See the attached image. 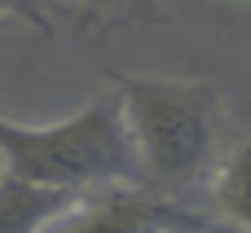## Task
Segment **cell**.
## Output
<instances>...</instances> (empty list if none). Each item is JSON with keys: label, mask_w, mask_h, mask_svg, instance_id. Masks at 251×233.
<instances>
[{"label": "cell", "mask_w": 251, "mask_h": 233, "mask_svg": "<svg viewBox=\"0 0 251 233\" xmlns=\"http://www.w3.org/2000/svg\"><path fill=\"white\" fill-rule=\"evenodd\" d=\"M115 93L141 159L150 189L176 198L194 185H212L221 145V93L212 84L168 75H119Z\"/></svg>", "instance_id": "obj_1"}, {"label": "cell", "mask_w": 251, "mask_h": 233, "mask_svg": "<svg viewBox=\"0 0 251 233\" xmlns=\"http://www.w3.org/2000/svg\"><path fill=\"white\" fill-rule=\"evenodd\" d=\"M0 141L4 172L35 185L75 194H93L106 185H146L119 93H101L84 110L53 123L0 119Z\"/></svg>", "instance_id": "obj_2"}, {"label": "cell", "mask_w": 251, "mask_h": 233, "mask_svg": "<svg viewBox=\"0 0 251 233\" xmlns=\"http://www.w3.org/2000/svg\"><path fill=\"white\" fill-rule=\"evenodd\" d=\"M168 225H199L203 229V220L185 203H176L150 185H106V189L84 194L44 233H154Z\"/></svg>", "instance_id": "obj_3"}, {"label": "cell", "mask_w": 251, "mask_h": 233, "mask_svg": "<svg viewBox=\"0 0 251 233\" xmlns=\"http://www.w3.org/2000/svg\"><path fill=\"white\" fill-rule=\"evenodd\" d=\"M79 198L84 194H75V189H53V185H35V181L4 172V181H0V233H44Z\"/></svg>", "instance_id": "obj_4"}, {"label": "cell", "mask_w": 251, "mask_h": 233, "mask_svg": "<svg viewBox=\"0 0 251 233\" xmlns=\"http://www.w3.org/2000/svg\"><path fill=\"white\" fill-rule=\"evenodd\" d=\"M207 198H212V211L225 225L251 233V137L238 141L221 159V167H216V176L207 185Z\"/></svg>", "instance_id": "obj_5"}, {"label": "cell", "mask_w": 251, "mask_h": 233, "mask_svg": "<svg viewBox=\"0 0 251 233\" xmlns=\"http://www.w3.org/2000/svg\"><path fill=\"white\" fill-rule=\"evenodd\" d=\"M0 4H4V13H13V18H22V22H31V26L49 31V13H44V0H0Z\"/></svg>", "instance_id": "obj_6"}, {"label": "cell", "mask_w": 251, "mask_h": 233, "mask_svg": "<svg viewBox=\"0 0 251 233\" xmlns=\"http://www.w3.org/2000/svg\"><path fill=\"white\" fill-rule=\"evenodd\" d=\"M154 233H199V225H168V229H154Z\"/></svg>", "instance_id": "obj_7"}, {"label": "cell", "mask_w": 251, "mask_h": 233, "mask_svg": "<svg viewBox=\"0 0 251 233\" xmlns=\"http://www.w3.org/2000/svg\"><path fill=\"white\" fill-rule=\"evenodd\" d=\"M79 4H97V9H115V4H124V0H79Z\"/></svg>", "instance_id": "obj_8"}]
</instances>
